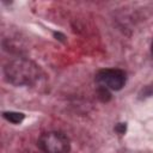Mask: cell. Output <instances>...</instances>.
<instances>
[{
  "label": "cell",
  "instance_id": "7",
  "mask_svg": "<svg viewBox=\"0 0 153 153\" xmlns=\"http://www.w3.org/2000/svg\"><path fill=\"white\" fill-rule=\"evenodd\" d=\"M152 53H153V44H152Z\"/></svg>",
  "mask_w": 153,
  "mask_h": 153
},
{
  "label": "cell",
  "instance_id": "6",
  "mask_svg": "<svg viewBox=\"0 0 153 153\" xmlns=\"http://www.w3.org/2000/svg\"><path fill=\"white\" fill-rule=\"evenodd\" d=\"M116 130H118V131H120V133H123V131H124V130H126V126H124V124H122V123H121V124H118V126H117V127H116Z\"/></svg>",
  "mask_w": 153,
  "mask_h": 153
},
{
  "label": "cell",
  "instance_id": "4",
  "mask_svg": "<svg viewBox=\"0 0 153 153\" xmlns=\"http://www.w3.org/2000/svg\"><path fill=\"white\" fill-rule=\"evenodd\" d=\"M2 115H4V117H5L7 121H10V122H12V123H14V124L20 123V122L24 120V115H23L22 112L6 111V112H4Z\"/></svg>",
  "mask_w": 153,
  "mask_h": 153
},
{
  "label": "cell",
  "instance_id": "3",
  "mask_svg": "<svg viewBox=\"0 0 153 153\" xmlns=\"http://www.w3.org/2000/svg\"><path fill=\"white\" fill-rule=\"evenodd\" d=\"M97 81L111 90H121L126 84V73L121 69H102L97 73Z\"/></svg>",
  "mask_w": 153,
  "mask_h": 153
},
{
  "label": "cell",
  "instance_id": "1",
  "mask_svg": "<svg viewBox=\"0 0 153 153\" xmlns=\"http://www.w3.org/2000/svg\"><path fill=\"white\" fill-rule=\"evenodd\" d=\"M5 74L8 81L17 86L32 85L39 79V68L29 60L18 59L6 66Z\"/></svg>",
  "mask_w": 153,
  "mask_h": 153
},
{
  "label": "cell",
  "instance_id": "5",
  "mask_svg": "<svg viewBox=\"0 0 153 153\" xmlns=\"http://www.w3.org/2000/svg\"><path fill=\"white\" fill-rule=\"evenodd\" d=\"M98 96H99V98H100L102 100H108V99L110 98V93L108 92V90H106L105 87H100V88L98 90Z\"/></svg>",
  "mask_w": 153,
  "mask_h": 153
},
{
  "label": "cell",
  "instance_id": "2",
  "mask_svg": "<svg viewBox=\"0 0 153 153\" xmlns=\"http://www.w3.org/2000/svg\"><path fill=\"white\" fill-rule=\"evenodd\" d=\"M38 146L45 153H68L69 152V141L68 139L57 131L44 133L39 140Z\"/></svg>",
  "mask_w": 153,
  "mask_h": 153
}]
</instances>
